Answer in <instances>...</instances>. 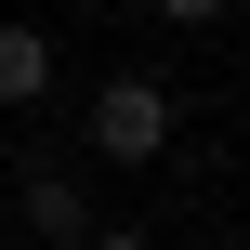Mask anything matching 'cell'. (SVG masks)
<instances>
[{"mask_svg":"<svg viewBox=\"0 0 250 250\" xmlns=\"http://www.w3.org/2000/svg\"><path fill=\"white\" fill-rule=\"evenodd\" d=\"M145 13H171V26H211V13H224V0H145Z\"/></svg>","mask_w":250,"mask_h":250,"instance_id":"obj_5","label":"cell"},{"mask_svg":"<svg viewBox=\"0 0 250 250\" xmlns=\"http://www.w3.org/2000/svg\"><path fill=\"white\" fill-rule=\"evenodd\" d=\"M40 92H53V40L13 13V26H0V105H40Z\"/></svg>","mask_w":250,"mask_h":250,"instance_id":"obj_2","label":"cell"},{"mask_svg":"<svg viewBox=\"0 0 250 250\" xmlns=\"http://www.w3.org/2000/svg\"><path fill=\"white\" fill-rule=\"evenodd\" d=\"M79 250H158V237H145V224H92Z\"/></svg>","mask_w":250,"mask_h":250,"instance_id":"obj_4","label":"cell"},{"mask_svg":"<svg viewBox=\"0 0 250 250\" xmlns=\"http://www.w3.org/2000/svg\"><path fill=\"white\" fill-rule=\"evenodd\" d=\"M26 224H40V237H53V250H79V237H92V211H79V185H66L53 158L26 171Z\"/></svg>","mask_w":250,"mask_h":250,"instance_id":"obj_3","label":"cell"},{"mask_svg":"<svg viewBox=\"0 0 250 250\" xmlns=\"http://www.w3.org/2000/svg\"><path fill=\"white\" fill-rule=\"evenodd\" d=\"M158 145H171V92H158V79H105V92H92V158L145 171Z\"/></svg>","mask_w":250,"mask_h":250,"instance_id":"obj_1","label":"cell"}]
</instances>
